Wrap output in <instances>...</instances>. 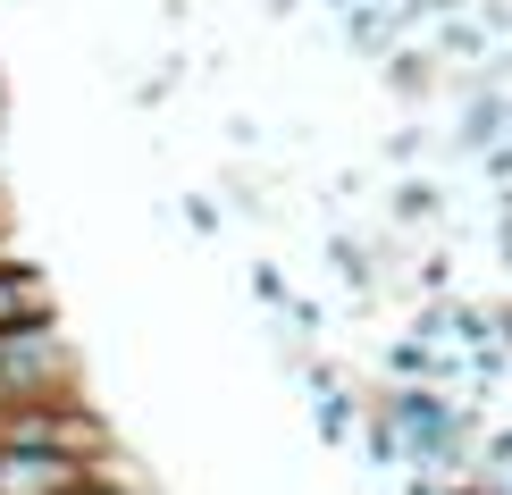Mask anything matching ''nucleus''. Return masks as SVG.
<instances>
[{
	"instance_id": "7ed1b4c3",
	"label": "nucleus",
	"mask_w": 512,
	"mask_h": 495,
	"mask_svg": "<svg viewBox=\"0 0 512 495\" xmlns=\"http://www.w3.org/2000/svg\"><path fill=\"white\" fill-rule=\"evenodd\" d=\"M387 420H395V437L412 445L420 462H454L462 420H454V403H445V395H429V386H403V395L387 403Z\"/></svg>"
},
{
	"instance_id": "20e7f679",
	"label": "nucleus",
	"mask_w": 512,
	"mask_h": 495,
	"mask_svg": "<svg viewBox=\"0 0 512 495\" xmlns=\"http://www.w3.org/2000/svg\"><path fill=\"white\" fill-rule=\"evenodd\" d=\"M34 319H51V286H42L26 261H0V336L34 328Z\"/></svg>"
},
{
	"instance_id": "f03ea898",
	"label": "nucleus",
	"mask_w": 512,
	"mask_h": 495,
	"mask_svg": "<svg viewBox=\"0 0 512 495\" xmlns=\"http://www.w3.org/2000/svg\"><path fill=\"white\" fill-rule=\"evenodd\" d=\"M76 479H93V470H84V454L26 445V437H0V495H68Z\"/></svg>"
},
{
	"instance_id": "423d86ee",
	"label": "nucleus",
	"mask_w": 512,
	"mask_h": 495,
	"mask_svg": "<svg viewBox=\"0 0 512 495\" xmlns=\"http://www.w3.org/2000/svg\"><path fill=\"white\" fill-rule=\"evenodd\" d=\"M68 495H126V487H118V479H110V470H93V479H76V487H68Z\"/></svg>"
},
{
	"instance_id": "f257e3e1",
	"label": "nucleus",
	"mask_w": 512,
	"mask_h": 495,
	"mask_svg": "<svg viewBox=\"0 0 512 495\" xmlns=\"http://www.w3.org/2000/svg\"><path fill=\"white\" fill-rule=\"evenodd\" d=\"M68 378H76V361H68V344L51 336V319L0 336V412H17V403H59Z\"/></svg>"
},
{
	"instance_id": "39448f33",
	"label": "nucleus",
	"mask_w": 512,
	"mask_h": 495,
	"mask_svg": "<svg viewBox=\"0 0 512 495\" xmlns=\"http://www.w3.org/2000/svg\"><path fill=\"white\" fill-rule=\"evenodd\" d=\"M496 126H504V110H496V101H479V110H471V143H496Z\"/></svg>"
}]
</instances>
